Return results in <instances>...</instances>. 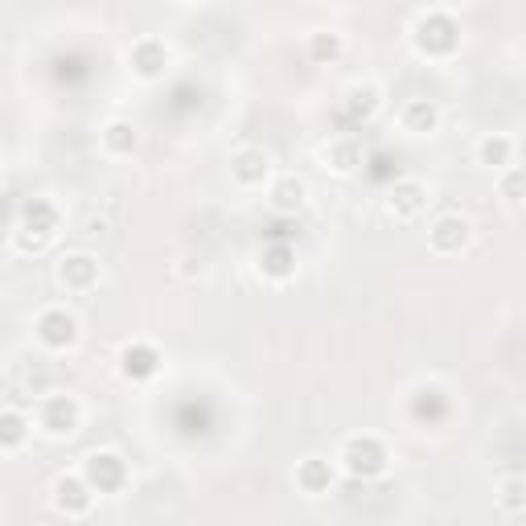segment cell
Masks as SVG:
<instances>
[{"label":"cell","mask_w":526,"mask_h":526,"mask_svg":"<svg viewBox=\"0 0 526 526\" xmlns=\"http://www.w3.org/2000/svg\"><path fill=\"white\" fill-rule=\"evenodd\" d=\"M58 235V206L46 202V198H33L25 202L21 210V227H17V251L25 255H37V251H46V243Z\"/></svg>","instance_id":"obj_1"},{"label":"cell","mask_w":526,"mask_h":526,"mask_svg":"<svg viewBox=\"0 0 526 526\" xmlns=\"http://www.w3.org/2000/svg\"><path fill=\"white\" fill-rule=\"evenodd\" d=\"M342 465L350 477L358 481H374V477H383L391 457H387V444L379 436H350L346 448H342Z\"/></svg>","instance_id":"obj_2"},{"label":"cell","mask_w":526,"mask_h":526,"mask_svg":"<svg viewBox=\"0 0 526 526\" xmlns=\"http://www.w3.org/2000/svg\"><path fill=\"white\" fill-rule=\"evenodd\" d=\"M411 42H416V50L428 54V58H448V54L461 46V25L448 17V13H428V17L416 21Z\"/></svg>","instance_id":"obj_3"},{"label":"cell","mask_w":526,"mask_h":526,"mask_svg":"<svg viewBox=\"0 0 526 526\" xmlns=\"http://www.w3.org/2000/svg\"><path fill=\"white\" fill-rule=\"evenodd\" d=\"M83 481L95 494H120L128 485V465L120 453H91L83 461Z\"/></svg>","instance_id":"obj_4"},{"label":"cell","mask_w":526,"mask_h":526,"mask_svg":"<svg viewBox=\"0 0 526 526\" xmlns=\"http://www.w3.org/2000/svg\"><path fill=\"white\" fill-rule=\"evenodd\" d=\"M432 202V190L420 181V177H399L391 190H387V214L399 218V222H411V218H420Z\"/></svg>","instance_id":"obj_5"},{"label":"cell","mask_w":526,"mask_h":526,"mask_svg":"<svg viewBox=\"0 0 526 526\" xmlns=\"http://www.w3.org/2000/svg\"><path fill=\"white\" fill-rule=\"evenodd\" d=\"M407 416L416 420L420 428H436V424H444L448 416H453V399L444 395V387L424 383V387L411 391V399H407Z\"/></svg>","instance_id":"obj_6"},{"label":"cell","mask_w":526,"mask_h":526,"mask_svg":"<svg viewBox=\"0 0 526 526\" xmlns=\"http://www.w3.org/2000/svg\"><path fill=\"white\" fill-rule=\"evenodd\" d=\"M469 239H473V227L465 214H440L428 227V247L436 255H461L469 247Z\"/></svg>","instance_id":"obj_7"},{"label":"cell","mask_w":526,"mask_h":526,"mask_svg":"<svg viewBox=\"0 0 526 526\" xmlns=\"http://www.w3.org/2000/svg\"><path fill=\"white\" fill-rule=\"evenodd\" d=\"M37 420H42L46 436H74L79 424H83V407H79L74 395H50L42 403V416H37Z\"/></svg>","instance_id":"obj_8"},{"label":"cell","mask_w":526,"mask_h":526,"mask_svg":"<svg viewBox=\"0 0 526 526\" xmlns=\"http://www.w3.org/2000/svg\"><path fill=\"white\" fill-rule=\"evenodd\" d=\"M37 342L46 350H70L79 342V321H74L66 309H46L37 317Z\"/></svg>","instance_id":"obj_9"},{"label":"cell","mask_w":526,"mask_h":526,"mask_svg":"<svg viewBox=\"0 0 526 526\" xmlns=\"http://www.w3.org/2000/svg\"><path fill=\"white\" fill-rule=\"evenodd\" d=\"M161 350L157 346H148V342H132L120 350V374L128 383H148V379H157L161 374Z\"/></svg>","instance_id":"obj_10"},{"label":"cell","mask_w":526,"mask_h":526,"mask_svg":"<svg viewBox=\"0 0 526 526\" xmlns=\"http://www.w3.org/2000/svg\"><path fill=\"white\" fill-rule=\"evenodd\" d=\"M99 259L95 255H87V251H74V255H62V263H58V280H62V288H70V292H91L95 284H99Z\"/></svg>","instance_id":"obj_11"},{"label":"cell","mask_w":526,"mask_h":526,"mask_svg":"<svg viewBox=\"0 0 526 526\" xmlns=\"http://www.w3.org/2000/svg\"><path fill=\"white\" fill-rule=\"evenodd\" d=\"M91 498H95V490H91L83 477H58V481H54V506H58L62 514H70V518L87 514V510H91Z\"/></svg>","instance_id":"obj_12"},{"label":"cell","mask_w":526,"mask_h":526,"mask_svg":"<svg viewBox=\"0 0 526 526\" xmlns=\"http://www.w3.org/2000/svg\"><path fill=\"white\" fill-rule=\"evenodd\" d=\"M259 276L263 280H272V284H284L296 276V251L292 243H268L259 255Z\"/></svg>","instance_id":"obj_13"},{"label":"cell","mask_w":526,"mask_h":526,"mask_svg":"<svg viewBox=\"0 0 526 526\" xmlns=\"http://www.w3.org/2000/svg\"><path fill=\"white\" fill-rule=\"evenodd\" d=\"M399 124L411 136H428V132L440 128V107L432 99H407L403 111H399Z\"/></svg>","instance_id":"obj_14"},{"label":"cell","mask_w":526,"mask_h":526,"mask_svg":"<svg viewBox=\"0 0 526 526\" xmlns=\"http://www.w3.org/2000/svg\"><path fill=\"white\" fill-rule=\"evenodd\" d=\"M325 161H329L333 173H342V177L358 173L362 161H366L362 140H354V136H337V140H329V144H325Z\"/></svg>","instance_id":"obj_15"},{"label":"cell","mask_w":526,"mask_h":526,"mask_svg":"<svg viewBox=\"0 0 526 526\" xmlns=\"http://www.w3.org/2000/svg\"><path fill=\"white\" fill-rule=\"evenodd\" d=\"M231 173L239 185H263V177L272 173V157L263 148H239L231 157Z\"/></svg>","instance_id":"obj_16"},{"label":"cell","mask_w":526,"mask_h":526,"mask_svg":"<svg viewBox=\"0 0 526 526\" xmlns=\"http://www.w3.org/2000/svg\"><path fill=\"white\" fill-rule=\"evenodd\" d=\"M165 62H169V54H165V42H157V37H144V42L132 46V70L140 79H157Z\"/></svg>","instance_id":"obj_17"},{"label":"cell","mask_w":526,"mask_h":526,"mask_svg":"<svg viewBox=\"0 0 526 526\" xmlns=\"http://www.w3.org/2000/svg\"><path fill=\"white\" fill-rule=\"evenodd\" d=\"M379 91H374V87H354L346 99H342V120L350 124V128H362L370 116H374V111H379Z\"/></svg>","instance_id":"obj_18"},{"label":"cell","mask_w":526,"mask_h":526,"mask_svg":"<svg viewBox=\"0 0 526 526\" xmlns=\"http://www.w3.org/2000/svg\"><path fill=\"white\" fill-rule=\"evenodd\" d=\"M296 485H300V490H305L309 498L329 494V485H333V465H329V461H321V457L300 461V465H296Z\"/></svg>","instance_id":"obj_19"},{"label":"cell","mask_w":526,"mask_h":526,"mask_svg":"<svg viewBox=\"0 0 526 526\" xmlns=\"http://www.w3.org/2000/svg\"><path fill=\"white\" fill-rule=\"evenodd\" d=\"M305 198H309V185L300 181V177H280V181L272 185V206H276L280 214H296L300 206H305Z\"/></svg>","instance_id":"obj_20"},{"label":"cell","mask_w":526,"mask_h":526,"mask_svg":"<svg viewBox=\"0 0 526 526\" xmlns=\"http://www.w3.org/2000/svg\"><path fill=\"white\" fill-rule=\"evenodd\" d=\"M477 161H481L485 169H506V165L514 161V140H510V136H502V132L485 136V140L477 144Z\"/></svg>","instance_id":"obj_21"},{"label":"cell","mask_w":526,"mask_h":526,"mask_svg":"<svg viewBox=\"0 0 526 526\" xmlns=\"http://www.w3.org/2000/svg\"><path fill=\"white\" fill-rule=\"evenodd\" d=\"M136 144H140V136H136V128L128 120H111L103 128V148H107L111 157H132Z\"/></svg>","instance_id":"obj_22"},{"label":"cell","mask_w":526,"mask_h":526,"mask_svg":"<svg viewBox=\"0 0 526 526\" xmlns=\"http://www.w3.org/2000/svg\"><path fill=\"white\" fill-rule=\"evenodd\" d=\"M342 54H346L342 33H313V37H309V62H317V66H333Z\"/></svg>","instance_id":"obj_23"},{"label":"cell","mask_w":526,"mask_h":526,"mask_svg":"<svg viewBox=\"0 0 526 526\" xmlns=\"http://www.w3.org/2000/svg\"><path fill=\"white\" fill-rule=\"evenodd\" d=\"M29 436V420L21 411H0V453H13Z\"/></svg>","instance_id":"obj_24"},{"label":"cell","mask_w":526,"mask_h":526,"mask_svg":"<svg viewBox=\"0 0 526 526\" xmlns=\"http://www.w3.org/2000/svg\"><path fill=\"white\" fill-rule=\"evenodd\" d=\"M177 428H181V436H202L206 428H210V411L202 407H194V403H185L181 411H177Z\"/></svg>","instance_id":"obj_25"},{"label":"cell","mask_w":526,"mask_h":526,"mask_svg":"<svg viewBox=\"0 0 526 526\" xmlns=\"http://www.w3.org/2000/svg\"><path fill=\"white\" fill-rule=\"evenodd\" d=\"M522 181H526L522 169H510V173L502 177V198H506V206H510L514 214L522 210Z\"/></svg>","instance_id":"obj_26"},{"label":"cell","mask_w":526,"mask_h":526,"mask_svg":"<svg viewBox=\"0 0 526 526\" xmlns=\"http://www.w3.org/2000/svg\"><path fill=\"white\" fill-rule=\"evenodd\" d=\"M522 490H526V485H522L518 477L502 485V510H506V514H522V510H526V494H522Z\"/></svg>","instance_id":"obj_27"},{"label":"cell","mask_w":526,"mask_h":526,"mask_svg":"<svg viewBox=\"0 0 526 526\" xmlns=\"http://www.w3.org/2000/svg\"><path fill=\"white\" fill-rule=\"evenodd\" d=\"M181 276H206V259L202 255H185L181 259Z\"/></svg>","instance_id":"obj_28"}]
</instances>
